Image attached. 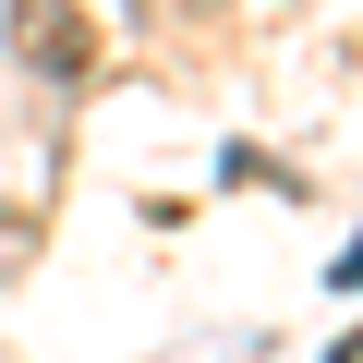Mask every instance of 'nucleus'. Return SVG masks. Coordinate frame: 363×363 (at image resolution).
I'll use <instances>...</instances> for the list:
<instances>
[{
	"mask_svg": "<svg viewBox=\"0 0 363 363\" xmlns=\"http://www.w3.org/2000/svg\"><path fill=\"white\" fill-rule=\"evenodd\" d=\"M13 49H37V73H61V85L97 61V37H85L73 0H13Z\"/></svg>",
	"mask_w": 363,
	"mask_h": 363,
	"instance_id": "nucleus-1",
	"label": "nucleus"
}]
</instances>
